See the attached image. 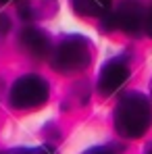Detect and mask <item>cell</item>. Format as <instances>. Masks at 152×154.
<instances>
[{
  "label": "cell",
  "instance_id": "1",
  "mask_svg": "<svg viewBox=\"0 0 152 154\" xmlns=\"http://www.w3.org/2000/svg\"><path fill=\"white\" fill-rule=\"evenodd\" d=\"M113 123L119 135L123 137H142L152 125V106L150 100L140 92L125 94L113 115Z\"/></svg>",
  "mask_w": 152,
  "mask_h": 154
},
{
  "label": "cell",
  "instance_id": "2",
  "mask_svg": "<svg viewBox=\"0 0 152 154\" xmlns=\"http://www.w3.org/2000/svg\"><path fill=\"white\" fill-rule=\"evenodd\" d=\"M92 63V46L83 35H65L50 50V65L56 73L73 75L83 71Z\"/></svg>",
  "mask_w": 152,
  "mask_h": 154
},
{
  "label": "cell",
  "instance_id": "3",
  "mask_svg": "<svg viewBox=\"0 0 152 154\" xmlns=\"http://www.w3.org/2000/svg\"><path fill=\"white\" fill-rule=\"evenodd\" d=\"M50 96V85L44 77L36 75V73H27V75L19 77L8 94V100L13 108H21V110H29V108H38L48 100Z\"/></svg>",
  "mask_w": 152,
  "mask_h": 154
},
{
  "label": "cell",
  "instance_id": "4",
  "mask_svg": "<svg viewBox=\"0 0 152 154\" xmlns=\"http://www.w3.org/2000/svg\"><path fill=\"white\" fill-rule=\"evenodd\" d=\"M144 19L146 11L140 0H123L117 8H110L104 15V27L125 33H138L144 27Z\"/></svg>",
  "mask_w": 152,
  "mask_h": 154
},
{
  "label": "cell",
  "instance_id": "5",
  "mask_svg": "<svg viewBox=\"0 0 152 154\" xmlns=\"http://www.w3.org/2000/svg\"><path fill=\"white\" fill-rule=\"evenodd\" d=\"M129 79V65L125 58H110L102 65L100 73H98V92L102 96H113L115 92H119L125 81Z\"/></svg>",
  "mask_w": 152,
  "mask_h": 154
},
{
  "label": "cell",
  "instance_id": "6",
  "mask_svg": "<svg viewBox=\"0 0 152 154\" xmlns=\"http://www.w3.org/2000/svg\"><path fill=\"white\" fill-rule=\"evenodd\" d=\"M19 46L23 48L25 54L33 56V58H44L50 56L52 42L46 31H42L40 27H25L19 35Z\"/></svg>",
  "mask_w": 152,
  "mask_h": 154
},
{
  "label": "cell",
  "instance_id": "7",
  "mask_svg": "<svg viewBox=\"0 0 152 154\" xmlns=\"http://www.w3.org/2000/svg\"><path fill=\"white\" fill-rule=\"evenodd\" d=\"M56 13V0H19V15L25 21H42Z\"/></svg>",
  "mask_w": 152,
  "mask_h": 154
},
{
  "label": "cell",
  "instance_id": "8",
  "mask_svg": "<svg viewBox=\"0 0 152 154\" xmlns=\"http://www.w3.org/2000/svg\"><path fill=\"white\" fill-rule=\"evenodd\" d=\"M113 0H71L77 15L83 17H104L110 11Z\"/></svg>",
  "mask_w": 152,
  "mask_h": 154
},
{
  "label": "cell",
  "instance_id": "9",
  "mask_svg": "<svg viewBox=\"0 0 152 154\" xmlns=\"http://www.w3.org/2000/svg\"><path fill=\"white\" fill-rule=\"evenodd\" d=\"M0 154H54V150L48 146H40V148H13V150H4Z\"/></svg>",
  "mask_w": 152,
  "mask_h": 154
},
{
  "label": "cell",
  "instance_id": "10",
  "mask_svg": "<svg viewBox=\"0 0 152 154\" xmlns=\"http://www.w3.org/2000/svg\"><path fill=\"white\" fill-rule=\"evenodd\" d=\"M144 29H146V33L152 38V6H150V11L146 13V19H144Z\"/></svg>",
  "mask_w": 152,
  "mask_h": 154
},
{
  "label": "cell",
  "instance_id": "11",
  "mask_svg": "<svg viewBox=\"0 0 152 154\" xmlns=\"http://www.w3.org/2000/svg\"><path fill=\"white\" fill-rule=\"evenodd\" d=\"M85 154H115L110 148H92V150H88Z\"/></svg>",
  "mask_w": 152,
  "mask_h": 154
},
{
  "label": "cell",
  "instance_id": "12",
  "mask_svg": "<svg viewBox=\"0 0 152 154\" xmlns=\"http://www.w3.org/2000/svg\"><path fill=\"white\" fill-rule=\"evenodd\" d=\"M146 154H152V144L148 146V148H146Z\"/></svg>",
  "mask_w": 152,
  "mask_h": 154
},
{
  "label": "cell",
  "instance_id": "13",
  "mask_svg": "<svg viewBox=\"0 0 152 154\" xmlns=\"http://www.w3.org/2000/svg\"><path fill=\"white\" fill-rule=\"evenodd\" d=\"M6 2H11V0H0V4H6Z\"/></svg>",
  "mask_w": 152,
  "mask_h": 154
}]
</instances>
